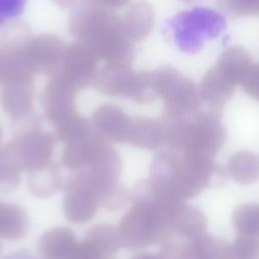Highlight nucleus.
Here are the masks:
<instances>
[{"instance_id":"nucleus-17","label":"nucleus","mask_w":259,"mask_h":259,"mask_svg":"<svg viewBox=\"0 0 259 259\" xmlns=\"http://www.w3.org/2000/svg\"><path fill=\"white\" fill-rule=\"evenodd\" d=\"M30 39L29 27L22 21H13L2 29L0 48L6 51H23Z\"/></svg>"},{"instance_id":"nucleus-8","label":"nucleus","mask_w":259,"mask_h":259,"mask_svg":"<svg viewBox=\"0 0 259 259\" xmlns=\"http://www.w3.org/2000/svg\"><path fill=\"white\" fill-rule=\"evenodd\" d=\"M77 91L58 74L54 75L47 84L44 93L45 114L55 127L79 115L75 101Z\"/></svg>"},{"instance_id":"nucleus-22","label":"nucleus","mask_w":259,"mask_h":259,"mask_svg":"<svg viewBox=\"0 0 259 259\" xmlns=\"http://www.w3.org/2000/svg\"><path fill=\"white\" fill-rule=\"evenodd\" d=\"M243 90L252 98L258 99L259 96V66L253 64L249 71L244 75L239 83Z\"/></svg>"},{"instance_id":"nucleus-5","label":"nucleus","mask_w":259,"mask_h":259,"mask_svg":"<svg viewBox=\"0 0 259 259\" xmlns=\"http://www.w3.org/2000/svg\"><path fill=\"white\" fill-rule=\"evenodd\" d=\"M55 137L38 128L23 132L0 150V159L17 170H39L53 154Z\"/></svg>"},{"instance_id":"nucleus-10","label":"nucleus","mask_w":259,"mask_h":259,"mask_svg":"<svg viewBox=\"0 0 259 259\" xmlns=\"http://www.w3.org/2000/svg\"><path fill=\"white\" fill-rule=\"evenodd\" d=\"M235 88L236 84L214 66L203 76L197 94L210 110L219 112V109L232 97Z\"/></svg>"},{"instance_id":"nucleus-24","label":"nucleus","mask_w":259,"mask_h":259,"mask_svg":"<svg viewBox=\"0 0 259 259\" xmlns=\"http://www.w3.org/2000/svg\"><path fill=\"white\" fill-rule=\"evenodd\" d=\"M4 259H33V258L30 254L23 252V251H19V252H15V253L6 255L4 257Z\"/></svg>"},{"instance_id":"nucleus-1","label":"nucleus","mask_w":259,"mask_h":259,"mask_svg":"<svg viewBox=\"0 0 259 259\" xmlns=\"http://www.w3.org/2000/svg\"><path fill=\"white\" fill-rule=\"evenodd\" d=\"M69 31L108 65L131 66L134 60L133 41L122 29L121 18L111 9L84 0L71 14Z\"/></svg>"},{"instance_id":"nucleus-14","label":"nucleus","mask_w":259,"mask_h":259,"mask_svg":"<svg viewBox=\"0 0 259 259\" xmlns=\"http://www.w3.org/2000/svg\"><path fill=\"white\" fill-rule=\"evenodd\" d=\"M120 18L122 29L133 42L146 38L155 23L154 10L146 2L134 3Z\"/></svg>"},{"instance_id":"nucleus-13","label":"nucleus","mask_w":259,"mask_h":259,"mask_svg":"<svg viewBox=\"0 0 259 259\" xmlns=\"http://www.w3.org/2000/svg\"><path fill=\"white\" fill-rule=\"evenodd\" d=\"M167 141L164 121L150 117L131 118L126 142L141 148H157Z\"/></svg>"},{"instance_id":"nucleus-6","label":"nucleus","mask_w":259,"mask_h":259,"mask_svg":"<svg viewBox=\"0 0 259 259\" xmlns=\"http://www.w3.org/2000/svg\"><path fill=\"white\" fill-rule=\"evenodd\" d=\"M93 84L98 91L109 96L126 97L137 103L153 100L147 73H135L130 66L106 64L97 72Z\"/></svg>"},{"instance_id":"nucleus-21","label":"nucleus","mask_w":259,"mask_h":259,"mask_svg":"<svg viewBox=\"0 0 259 259\" xmlns=\"http://www.w3.org/2000/svg\"><path fill=\"white\" fill-rule=\"evenodd\" d=\"M27 0H0V26L21 14Z\"/></svg>"},{"instance_id":"nucleus-2","label":"nucleus","mask_w":259,"mask_h":259,"mask_svg":"<svg viewBox=\"0 0 259 259\" xmlns=\"http://www.w3.org/2000/svg\"><path fill=\"white\" fill-rule=\"evenodd\" d=\"M167 141L196 153L215 151L224 142L225 127L219 112L199 107L179 117L165 118Z\"/></svg>"},{"instance_id":"nucleus-27","label":"nucleus","mask_w":259,"mask_h":259,"mask_svg":"<svg viewBox=\"0 0 259 259\" xmlns=\"http://www.w3.org/2000/svg\"><path fill=\"white\" fill-rule=\"evenodd\" d=\"M1 138H2V130H1V126H0V142H1Z\"/></svg>"},{"instance_id":"nucleus-26","label":"nucleus","mask_w":259,"mask_h":259,"mask_svg":"<svg viewBox=\"0 0 259 259\" xmlns=\"http://www.w3.org/2000/svg\"><path fill=\"white\" fill-rule=\"evenodd\" d=\"M182 1H185V2H195V1H198V0H182Z\"/></svg>"},{"instance_id":"nucleus-9","label":"nucleus","mask_w":259,"mask_h":259,"mask_svg":"<svg viewBox=\"0 0 259 259\" xmlns=\"http://www.w3.org/2000/svg\"><path fill=\"white\" fill-rule=\"evenodd\" d=\"M65 48L59 36L40 34L31 37L24 50V56L35 76L41 74L53 77L60 70Z\"/></svg>"},{"instance_id":"nucleus-19","label":"nucleus","mask_w":259,"mask_h":259,"mask_svg":"<svg viewBox=\"0 0 259 259\" xmlns=\"http://www.w3.org/2000/svg\"><path fill=\"white\" fill-rule=\"evenodd\" d=\"M217 2L220 9L232 18L257 15L259 12V0H217Z\"/></svg>"},{"instance_id":"nucleus-15","label":"nucleus","mask_w":259,"mask_h":259,"mask_svg":"<svg viewBox=\"0 0 259 259\" xmlns=\"http://www.w3.org/2000/svg\"><path fill=\"white\" fill-rule=\"evenodd\" d=\"M253 64L247 50L242 47H231L223 52L215 67L237 85Z\"/></svg>"},{"instance_id":"nucleus-25","label":"nucleus","mask_w":259,"mask_h":259,"mask_svg":"<svg viewBox=\"0 0 259 259\" xmlns=\"http://www.w3.org/2000/svg\"><path fill=\"white\" fill-rule=\"evenodd\" d=\"M53 1L62 8H68L72 6L75 2V0H53Z\"/></svg>"},{"instance_id":"nucleus-20","label":"nucleus","mask_w":259,"mask_h":259,"mask_svg":"<svg viewBox=\"0 0 259 259\" xmlns=\"http://www.w3.org/2000/svg\"><path fill=\"white\" fill-rule=\"evenodd\" d=\"M18 171L0 159V192L7 193L19 183Z\"/></svg>"},{"instance_id":"nucleus-3","label":"nucleus","mask_w":259,"mask_h":259,"mask_svg":"<svg viewBox=\"0 0 259 259\" xmlns=\"http://www.w3.org/2000/svg\"><path fill=\"white\" fill-rule=\"evenodd\" d=\"M168 26L177 48L186 54L198 53L206 41L219 36L226 28V18L220 12L195 7L172 17Z\"/></svg>"},{"instance_id":"nucleus-18","label":"nucleus","mask_w":259,"mask_h":259,"mask_svg":"<svg viewBox=\"0 0 259 259\" xmlns=\"http://www.w3.org/2000/svg\"><path fill=\"white\" fill-rule=\"evenodd\" d=\"M56 137L64 142L70 143L81 139L92 132V127L88 119L77 115L71 120L55 127Z\"/></svg>"},{"instance_id":"nucleus-7","label":"nucleus","mask_w":259,"mask_h":259,"mask_svg":"<svg viewBox=\"0 0 259 259\" xmlns=\"http://www.w3.org/2000/svg\"><path fill=\"white\" fill-rule=\"evenodd\" d=\"M98 58L87 46L76 42L65 48L63 60L57 73L77 90L94 82L98 72Z\"/></svg>"},{"instance_id":"nucleus-12","label":"nucleus","mask_w":259,"mask_h":259,"mask_svg":"<svg viewBox=\"0 0 259 259\" xmlns=\"http://www.w3.org/2000/svg\"><path fill=\"white\" fill-rule=\"evenodd\" d=\"M32 101V84L10 83L4 85L0 93L1 106L14 121L33 116Z\"/></svg>"},{"instance_id":"nucleus-11","label":"nucleus","mask_w":259,"mask_h":259,"mask_svg":"<svg viewBox=\"0 0 259 259\" xmlns=\"http://www.w3.org/2000/svg\"><path fill=\"white\" fill-rule=\"evenodd\" d=\"M131 117L115 104H102L92 114V124L97 132L106 138L125 142Z\"/></svg>"},{"instance_id":"nucleus-16","label":"nucleus","mask_w":259,"mask_h":259,"mask_svg":"<svg viewBox=\"0 0 259 259\" xmlns=\"http://www.w3.org/2000/svg\"><path fill=\"white\" fill-rule=\"evenodd\" d=\"M27 229V217L16 204L0 201V238L15 240L24 236Z\"/></svg>"},{"instance_id":"nucleus-28","label":"nucleus","mask_w":259,"mask_h":259,"mask_svg":"<svg viewBox=\"0 0 259 259\" xmlns=\"http://www.w3.org/2000/svg\"><path fill=\"white\" fill-rule=\"evenodd\" d=\"M0 255H1V243H0Z\"/></svg>"},{"instance_id":"nucleus-4","label":"nucleus","mask_w":259,"mask_h":259,"mask_svg":"<svg viewBox=\"0 0 259 259\" xmlns=\"http://www.w3.org/2000/svg\"><path fill=\"white\" fill-rule=\"evenodd\" d=\"M149 77L155 98L164 101L165 118L179 117L199 107L195 84L176 69L163 67L149 72Z\"/></svg>"},{"instance_id":"nucleus-23","label":"nucleus","mask_w":259,"mask_h":259,"mask_svg":"<svg viewBox=\"0 0 259 259\" xmlns=\"http://www.w3.org/2000/svg\"><path fill=\"white\" fill-rule=\"evenodd\" d=\"M90 1L108 9L120 8L130 2V0H90Z\"/></svg>"}]
</instances>
